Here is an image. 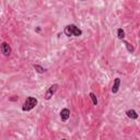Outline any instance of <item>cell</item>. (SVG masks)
<instances>
[{
	"mask_svg": "<svg viewBox=\"0 0 140 140\" xmlns=\"http://www.w3.org/2000/svg\"><path fill=\"white\" fill-rule=\"evenodd\" d=\"M33 68L35 69V71L37 72V73H44V72L46 71V69H45V68H43L42 66H40V65H34V66H33Z\"/></svg>",
	"mask_w": 140,
	"mask_h": 140,
	"instance_id": "9",
	"label": "cell"
},
{
	"mask_svg": "<svg viewBox=\"0 0 140 140\" xmlns=\"http://www.w3.org/2000/svg\"><path fill=\"white\" fill-rule=\"evenodd\" d=\"M58 88H59V85L56 84V83L53 84V85H50V86L48 88V90L46 91V94H45V99H46L47 101L53 98V95L56 93V91L58 90Z\"/></svg>",
	"mask_w": 140,
	"mask_h": 140,
	"instance_id": "2",
	"label": "cell"
},
{
	"mask_svg": "<svg viewBox=\"0 0 140 140\" xmlns=\"http://www.w3.org/2000/svg\"><path fill=\"white\" fill-rule=\"evenodd\" d=\"M90 98H91V100H92L93 105H98V99H96V95H95L93 92L90 93Z\"/></svg>",
	"mask_w": 140,
	"mask_h": 140,
	"instance_id": "11",
	"label": "cell"
},
{
	"mask_svg": "<svg viewBox=\"0 0 140 140\" xmlns=\"http://www.w3.org/2000/svg\"><path fill=\"white\" fill-rule=\"evenodd\" d=\"M61 140H66V139H61Z\"/></svg>",
	"mask_w": 140,
	"mask_h": 140,
	"instance_id": "14",
	"label": "cell"
},
{
	"mask_svg": "<svg viewBox=\"0 0 140 140\" xmlns=\"http://www.w3.org/2000/svg\"><path fill=\"white\" fill-rule=\"evenodd\" d=\"M126 115L131 119H137L138 118V114H137V112L135 109H128L126 112Z\"/></svg>",
	"mask_w": 140,
	"mask_h": 140,
	"instance_id": "7",
	"label": "cell"
},
{
	"mask_svg": "<svg viewBox=\"0 0 140 140\" xmlns=\"http://www.w3.org/2000/svg\"><path fill=\"white\" fill-rule=\"evenodd\" d=\"M64 33H65L66 35H67V36H69V37H70V36H72V34H71V32H70V30H69L68 25L65 27V30H64Z\"/></svg>",
	"mask_w": 140,
	"mask_h": 140,
	"instance_id": "12",
	"label": "cell"
},
{
	"mask_svg": "<svg viewBox=\"0 0 140 140\" xmlns=\"http://www.w3.org/2000/svg\"><path fill=\"white\" fill-rule=\"evenodd\" d=\"M123 43L125 44V46H126V48H127V50H128V53H130V54H132V53H134L135 48H134V46H132L129 42H127V41L123 40Z\"/></svg>",
	"mask_w": 140,
	"mask_h": 140,
	"instance_id": "8",
	"label": "cell"
},
{
	"mask_svg": "<svg viewBox=\"0 0 140 140\" xmlns=\"http://www.w3.org/2000/svg\"><path fill=\"white\" fill-rule=\"evenodd\" d=\"M37 103H38L37 99H35L33 96H28V98H26L23 106H22V110H24V112H28V110L33 109L36 105H37Z\"/></svg>",
	"mask_w": 140,
	"mask_h": 140,
	"instance_id": "1",
	"label": "cell"
},
{
	"mask_svg": "<svg viewBox=\"0 0 140 140\" xmlns=\"http://www.w3.org/2000/svg\"><path fill=\"white\" fill-rule=\"evenodd\" d=\"M117 37H118L119 40H124L125 38V31L123 30V28H118L117 30Z\"/></svg>",
	"mask_w": 140,
	"mask_h": 140,
	"instance_id": "10",
	"label": "cell"
},
{
	"mask_svg": "<svg viewBox=\"0 0 140 140\" xmlns=\"http://www.w3.org/2000/svg\"><path fill=\"white\" fill-rule=\"evenodd\" d=\"M68 27H69V30H70L72 36H77V37H79V36L82 35V31H81L77 25H75V24H69Z\"/></svg>",
	"mask_w": 140,
	"mask_h": 140,
	"instance_id": "4",
	"label": "cell"
},
{
	"mask_svg": "<svg viewBox=\"0 0 140 140\" xmlns=\"http://www.w3.org/2000/svg\"><path fill=\"white\" fill-rule=\"evenodd\" d=\"M70 117V110L68 108H62L60 110V118L62 122H67Z\"/></svg>",
	"mask_w": 140,
	"mask_h": 140,
	"instance_id": "5",
	"label": "cell"
},
{
	"mask_svg": "<svg viewBox=\"0 0 140 140\" xmlns=\"http://www.w3.org/2000/svg\"><path fill=\"white\" fill-rule=\"evenodd\" d=\"M119 85H120V79L119 78H116L114 80V84L112 86V92L113 93H117L119 90Z\"/></svg>",
	"mask_w": 140,
	"mask_h": 140,
	"instance_id": "6",
	"label": "cell"
},
{
	"mask_svg": "<svg viewBox=\"0 0 140 140\" xmlns=\"http://www.w3.org/2000/svg\"><path fill=\"white\" fill-rule=\"evenodd\" d=\"M0 48H1V51H2V54H3L4 56H10V55H11L12 49H11L10 45H9V44L7 43V42L1 43V45H0Z\"/></svg>",
	"mask_w": 140,
	"mask_h": 140,
	"instance_id": "3",
	"label": "cell"
},
{
	"mask_svg": "<svg viewBox=\"0 0 140 140\" xmlns=\"http://www.w3.org/2000/svg\"><path fill=\"white\" fill-rule=\"evenodd\" d=\"M18 100V96H14V98H11L10 101H17Z\"/></svg>",
	"mask_w": 140,
	"mask_h": 140,
	"instance_id": "13",
	"label": "cell"
}]
</instances>
